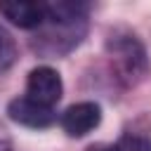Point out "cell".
Instances as JSON below:
<instances>
[{"label":"cell","mask_w":151,"mask_h":151,"mask_svg":"<svg viewBox=\"0 0 151 151\" xmlns=\"http://www.w3.org/2000/svg\"><path fill=\"white\" fill-rule=\"evenodd\" d=\"M61 92H64L61 76L52 66H38L26 78V97L42 104V106L52 109L61 99Z\"/></svg>","instance_id":"cell-1"},{"label":"cell","mask_w":151,"mask_h":151,"mask_svg":"<svg viewBox=\"0 0 151 151\" xmlns=\"http://www.w3.org/2000/svg\"><path fill=\"white\" fill-rule=\"evenodd\" d=\"M109 50H111V59H113L116 68L123 73V78H134V76H139L144 71L146 54H144V47L134 40V35L111 40Z\"/></svg>","instance_id":"cell-2"},{"label":"cell","mask_w":151,"mask_h":151,"mask_svg":"<svg viewBox=\"0 0 151 151\" xmlns=\"http://www.w3.org/2000/svg\"><path fill=\"white\" fill-rule=\"evenodd\" d=\"M7 116L24 125V127H33V130H42V127H50L54 120H57V113L54 109L50 106H42L28 97H17L7 104Z\"/></svg>","instance_id":"cell-3"},{"label":"cell","mask_w":151,"mask_h":151,"mask_svg":"<svg viewBox=\"0 0 151 151\" xmlns=\"http://www.w3.org/2000/svg\"><path fill=\"white\" fill-rule=\"evenodd\" d=\"M101 120V109L94 101H78L71 104L64 113H61V127L68 137H85L87 132H92Z\"/></svg>","instance_id":"cell-4"},{"label":"cell","mask_w":151,"mask_h":151,"mask_svg":"<svg viewBox=\"0 0 151 151\" xmlns=\"http://www.w3.org/2000/svg\"><path fill=\"white\" fill-rule=\"evenodd\" d=\"M0 14L19 28H40L47 21V5L26 0H0Z\"/></svg>","instance_id":"cell-5"},{"label":"cell","mask_w":151,"mask_h":151,"mask_svg":"<svg viewBox=\"0 0 151 151\" xmlns=\"http://www.w3.org/2000/svg\"><path fill=\"white\" fill-rule=\"evenodd\" d=\"M14 61H17V42L12 33L0 24V73L7 71Z\"/></svg>","instance_id":"cell-6"},{"label":"cell","mask_w":151,"mask_h":151,"mask_svg":"<svg viewBox=\"0 0 151 151\" xmlns=\"http://www.w3.org/2000/svg\"><path fill=\"white\" fill-rule=\"evenodd\" d=\"M113 151H151V139L137 132H125L116 142Z\"/></svg>","instance_id":"cell-7"},{"label":"cell","mask_w":151,"mask_h":151,"mask_svg":"<svg viewBox=\"0 0 151 151\" xmlns=\"http://www.w3.org/2000/svg\"><path fill=\"white\" fill-rule=\"evenodd\" d=\"M9 149H12V142H9L7 132L0 127V151H9Z\"/></svg>","instance_id":"cell-8"},{"label":"cell","mask_w":151,"mask_h":151,"mask_svg":"<svg viewBox=\"0 0 151 151\" xmlns=\"http://www.w3.org/2000/svg\"><path fill=\"white\" fill-rule=\"evenodd\" d=\"M87 151H113V149H109V146H104V144H97V146H90Z\"/></svg>","instance_id":"cell-9"}]
</instances>
